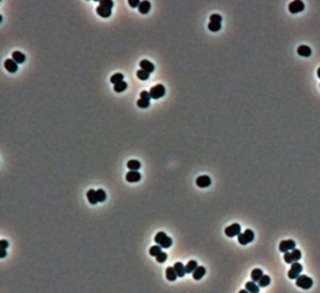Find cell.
<instances>
[{
  "label": "cell",
  "instance_id": "obj_1",
  "mask_svg": "<svg viewBox=\"0 0 320 293\" xmlns=\"http://www.w3.org/2000/svg\"><path fill=\"white\" fill-rule=\"evenodd\" d=\"M238 242H239L241 245H247L250 242L254 240V232L252 231L251 229H245L243 232H240L238 234Z\"/></svg>",
  "mask_w": 320,
  "mask_h": 293
},
{
  "label": "cell",
  "instance_id": "obj_2",
  "mask_svg": "<svg viewBox=\"0 0 320 293\" xmlns=\"http://www.w3.org/2000/svg\"><path fill=\"white\" fill-rule=\"evenodd\" d=\"M296 285L298 286L299 288H301V289L308 290L310 289L313 286V279L306 275H300L296 279Z\"/></svg>",
  "mask_w": 320,
  "mask_h": 293
},
{
  "label": "cell",
  "instance_id": "obj_3",
  "mask_svg": "<svg viewBox=\"0 0 320 293\" xmlns=\"http://www.w3.org/2000/svg\"><path fill=\"white\" fill-rule=\"evenodd\" d=\"M302 270H303L302 264L299 263L298 261L293 262V263H291L290 270H289L288 273H287V275H288V278H290V279H297V278L300 276Z\"/></svg>",
  "mask_w": 320,
  "mask_h": 293
},
{
  "label": "cell",
  "instance_id": "obj_4",
  "mask_svg": "<svg viewBox=\"0 0 320 293\" xmlns=\"http://www.w3.org/2000/svg\"><path fill=\"white\" fill-rule=\"evenodd\" d=\"M150 97L154 99L161 98V97L164 96V94H166V89H164V87L162 84H157L150 90Z\"/></svg>",
  "mask_w": 320,
  "mask_h": 293
},
{
  "label": "cell",
  "instance_id": "obj_5",
  "mask_svg": "<svg viewBox=\"0 0 320 293\" xmlns=\"http://www.w3.org/2000/svg\"><path fill=\"white\" fill-rule=\"evenodd\" d=\"M305 6H304V2L300 1V0H294V1L290 2L288 6V10L290 13L296 14V13H300L304 10Z\"/></svg>",
  "mask_w": 320,
  "mask_h": 293
},
{
  "label": "cell",
  "instance_id": "obj_6",
  "mask_svg": "<svg viewBox=\"0 0 320 293\" xmlns=\"http://www.w3.org/2000/svg\"><path fill=\"white\" fill-rule=\"evenodd\" d=\"M224 232H225V234L228 238H233V237L235 236H238V234L241 232V227L239 224H237V223H235V224H232L229 225L228 227H226L225 230H224Z\"/></svg>",
  "mask_w": 320,
  "mask_h": 293
},
{
  "label": "cell",
  "instance_id": "obj_7",
  "mask_svg": "<svg viewBox=\"0 0 320 293\" xmlns=\"http://www.w3.org/2000/svg\"><path fill=\"white\" fill-rule=\"evenodd\" d=\"M279 248L282 253H286L296 248V242L293 240H283L281 241Z\"/></svg>",
  "mask_w": 320,
  "mask_h": 293
},
{
  "label": "cell",
  "instance_id": "obj_8",
  "mask_svg": "<svg viewBox=\"0 0 320 293\" xmlns=\"http://www.w3.org/2000/svg\"><path fill=\"white\" fill-rule=\"evenodd\" d=\"M195 182H196V185H198L199 188L204 189V188H207L211 185V179H210L209 176H207V175H202V176H200V177L196 178Z\"/></svg>",
  "mask_w": 320,
  "mask_h": 293
},
{
  "label": "cell",
  "instance_id": "obj_9",
  "mask_svg": "<svg viewBox=\"0 0 320 293\" xmlns=\"http://www.w3.org/2000/svg\"><path fill=\"white\" fill-rule=\"evenodd\" d=\"M4 68L9 71V73H16L18 69L17 63L14 61L13 59H6L4 61Z\"/></svg>",
  "mask_w": 320,
  "mask_h": 293
},
{
  "label": "cell",
  "instance_id": "obj_10",
  "mask_svg": "<svg viewBox=\"0 0 320 293\" xmlns=\"http://www.w3.org/2000/svg\"><path fill=\"white\" fill-rule=\"evenodd\" d=\"M126 180L128 182H138L141 180V173L138 171H129L126 174Z\"/></svg>",
  "mask_w": 320,
  "mask_h": 293
},
{
  "label": "cell",
  "instance_id": "obj_11",
  "mask_svg": "<svg viewBox=\"0 0 320 293\" xmlns=\"http://www.w3.org/2000/svg\"><path fill=\"white\" fill-rule=\"evenodd\" d=\"M140 67L141 69H143V71H147V73L152 74L153 71H155V65L152 63V62H150L148 60H142V61L140 62Z\"/></svg>",
  "mask_w": 320,
  "mask_h": 293
},
{
  "label": "cell",
  "instance_id": "obj_12",
  "mask_svg": "<svg viewBox=\"0 0 320 293\" xmlns=\"http://www.w3.org/2000/svg\"><path fill=\"white\" fill-rule=\"evenodd\" d=\"M297 52H298L299 55H301V57H310V55H312V49H310L308 46L306 45H301L298 47V49H297Z\"/></svg>",
  "mask_w": 320,
  "mask_h": 293
},
{
  "label": "cell",
  "instance_id": "obj_13",
  "mask_svg": "<svg viewBox=\"0 0 320 293\" xmlns=\"http://www.w3.org/2000/svg\"><path fill=\"white\" fill-rule=\"evenodd\" d=\"M96 13L98 14L99 16H101V17L107 18L111 15V9H108L103 6H99L96 8Z\"/></svg>",
  "mask_w": 320,
  "mask_h": 293
},
{
  "label": "cell",
  "instance_id": "obj_14",
  "mask_svg": "<svg viewBox=\"0 0 320 293\" xmlns=\"http://www.w3.org/2000/svg\"><path fill=\"white\" fill-rule=\"evenodd\" d=\"M173 268L175 269V272L178 277H184L185 274H186V269H185L184 264H183L182 262H176L173 266Z\"/></svg>",
  "mask_w": 320,
  "mask_h": 293
},
{
  "label": "cell",
  "instance_id": "obj_15",
  "mask_svg": "<svg viewBox=\"0 0 320 293\" xmlns=\"http://www.w3.org/2000/svg\"><path fill=\"white\" fill-rule=\"evenodd\" d=\"M205 273H206V269L204 268V267H198V268L193 271L192 275H193V278L195 280H200L201 278H203Z\"/></svg>",
  "mask_w": 320,
  "mask_h": 293
},
{
  "label": "cell",
  "instance_id": "obj_16",
  "mask_svg": "<svg viewBox=\"0 0 320 293\" xmlns=\"http://www.w3.org/2000/svg\"><path fill=\"white\" fill-rule=\"evenodd\" d=\"M12 59L16 62L17 64H22L26 60V55L24 53H22L20 51H14L12 53Z\"/></svg>",
  "mask_w": 320,
  "mask_h": 293
},
{
  "label": "cell",
  "instance_id": "obj_17",
  "mask_svg": "<svg viewBox=\"0 0 320 293\" xmlns=\"http://www.w3.org/2000/svg\"><path fill=\"white\" fill-rule=\"evenodd\" d=\"M166 279L170 280V281L176 280V278L178 277L177 274H176V272H175V269H174L173 267H169V268L166 269Z\"/></svg>",
  "mask_w": 320,
  "mask_h": 293
},
{
  "label": "cell",
  "instance_id": "obj_18",
  "mask_svg": "<svg viewBox=\"0 0 320 293\" xmlns=\"http://www.w3.org/2000/svg\"><path fill=\"white\" fill-rule=\"evenodd\" d=\"M87 198L88 201H89V203L92 205L97 204V201H98V199H97V194L95 190H89V191L87 192Z\"/></svg>",
  "mask_w": 320,
  "mask_h": 293
},
{
  "label": "cell",
  "instance_id": "obj_19",
  "mask_svg": "<svg viewBox=\"0 0 320 293\" xmlns=\"http://www.w3.org/2000/svg\"><path fill=\"white\" fill-rule=\"evenodd\" d=\"M139 12L141 14H147L150 10V2L148 1H141L140 6H139Z\"/></svg>",
  "mask_w": 320,
  "mask_h": 293
},
{
  "label": "cell",
  "instance_id": "obj_20",
  "mask_svg": "<svg viewBox=\"0 0 320 293\" xmlns=\"http://www.w3.org/2000/svg\"><path fill=\"white\" fill-rule=\"evenodd\" d=\"M245 289L248 290L249 292H254V293H257L259 291V286H257L256 283H255V281H248L247 283H245Z\"/></svg>",
  "mask_w": 320,
  "mask_h": 293
},
{
  "label": "cell",
  "instance_id": "obj_21",
  "mask_svg": "<svg viewBox=\"0 0 320 293\" xmlns=\"http://www.w3.org/2000/svg\"><path fill=\"white\" fill-rule=\"evenodd\" d=\"M263 275H264V273L261 269H254L251 273V278H252V280L255 281V283H258V280L261 279V277Z\"/></svg>",
  "mask_w": 320,
  "mask_h": 293
},
{
  "label": "cell",
  "instance_id": "obj_22",
  "mask_svg": "<svg viewBox=\"0 0 320 293\" xmlns=\"http://www.w3.org/2000/svg\"><path fill=\"white\" fill-rule=\"evenodd\" d=\"M199 267L198 262L195 260H191L189 261L188 263L185 266V269H186V273H193V271Z\"/></svg>",
  "mask_w": 320,
  "mask_h": 293
},
{
  "label": "cell",
  "instance_id": "obj_23",
  "mask_svg": "<svg viewBox=\"0 0 320 293\" xmlns=\"http://www.w3.org/2000/svg\"><path fill=\"white\" fill-rule=\"evenodd\" d=\"M127 167H128L130 171H138L141 167V163L138 160H129L127 162Z\"/></svg>",
  "mask_w": 320,
  "mask_h": 293
},
{
  "label": "cell",
  "instance_id": "obj_24",
  "mask_svg": "<svg viewBox=\"0 0 320 293\" xmlns=\"http://www.w3.org/2000/svg\"><path fill=\"white\" fill-rule=\"evenodd\" d=\"M270 283H271V279L270 277H269V275H263L261 277V279L258 280V286L259 288H265Z\"/></svg>",
  "mask_w": 320,
  "mask_h": 293
},
{
  "label": "cell",
  "instance_id": "obj_25",
  "mask_svg": "<svg viewBox=\"0 0 320 293\" xmlns=\"http://www.w3.org/2000/svg\"><path fill=\"white\" fill-rule=\"evenodd\" d=\"M168 238V236H166V232L163 231H160L158 232V234L155 236V242H156L157 244H159V245H161L162 243H163V241L166 240V239Z\"/></svg>",
  "mask_w": 320,
  "mask_h": 293
},
{
  "label": "cell",
  "instance_id": "obj_26",
  "mask_svg": "<svg viewBox=\"0 0 320 293\" xmlns=\"http://www.w3.org/2000/svg\"><path fill=\"white\" fill-rule=\"evenodd\" d=\"M123 79H124V76H123V74L117 73V74H114V75L111 77L110 81L113 83V84H117V83H120V82H122V81H124Z\"/></svg>",
  "mask_w": 320,
  "mask_h": 293
},
{
  "label": "cell",
  "instance_id": "obj_27",
  "mask_svg": "<svg viewBox=\"0 0 320 293\" xmlns=\"http://www.w3.org/2000/svg\"><path fill=\"white\" fill-rule=\"evenodd\" d=\"M113 89H114V91L117 93H122L127 89V83L125 82V81H122V82L114 84V87H113Z\"/></svg>",
  "mask_w": 320,
  "mask_h": 293
},
{
  "label": "cell",
  "instance_id": "obj_28",
  "mask_svg": "<svg viewBox=\"0 0 320 293\" xmlns=\"http://www.w3.org/2000/svg\"><path fill=\"white\" fill-rule=\"evenodd\" d=\"M150 73L143 71V69H140V71H137V77H138L139 79H141V80H143V81L147 80V79L150 78Z\"/></svg>",
  "mask_w": 320,
  "mask_h": 293
},
{
  "label": "cell",
  "instance_id": "obj_29",
  "mask_svg": "<svg viewBox=\"0 0 320 293\" xmlns=\"http://www.w3.org/2000/svg\"><path fill=\"white\" fill-rule=\"evenodd\" d=\"M161 248H162V247L159 245V244L152 246V247L150 248V256H154V257H156V256L158 255L159 253H161Z\"/></svg>",
  "mask_w": 320,
  "mask_h": 293
},
{
  "label": "cell",
  "instance_id": "obj_30",
  "mask_svg": "<svg viewBox=\"0 0 320 293\" xmlns=\"http://www.w3.org/2000/svg\"><path fill=\"white\" fill-rule=\"evenodd\" d=\"M96 194H97V199H98L99 203H103V201H106L107 194H106V192L104 191L103 189H98V190H97V191H96Z\"/></svg>",
  "mask_w": 320,
  "mask_h": 293
},
{
  "label": "cell",
  "instance_id": "obj_31",
  "mask_svg": "<svg viewBox=\"0 0 320 293\" xmlns=\"http://www.w3.org/2000/svg\"><path fill=\"white\" fill-rule=\"evenodd\" d=\"M208 29H209L210 31H212V32H218L220 29H221V24H219V22H210L209 24H208Z\"/></svg>",
  "mask_w": 320,
  "mask_h": 293
},
{
  "label": "cell",
  "instance_id": "obj_32",
  "mask_svg": "<svg viewBox=\"0 0 320 293\" xmlns=\"http://www.w3.org/2000/svg\"><path fill=\"white\" fill-rule=\"evenodd\" d=\"M150 104V100H145V99H142V98H140L138 101H137V106H138L139 108H142V109L148 108Z\"/></svg>",
  "mask_w": 320,
  "mask_h": 293
},
{
  "label": "cell",
  "instance_id": "obj_33",
  "mask_svg": "<svg viewBox=\"0 0 320 293\" xmlns=\"http://www.w3.org/2000/svg\"><path fill=\"white\" fill-rule=\"evenodd\" d=\"M291 256H293V261H299V260L301 259V252L299 250H297V248H293V250H291Z\"/></svg>",
  "mask_w": 320,
  "mask_h": 293
},
{
  "label": "cell",
  "instance_id": "obj_34",
  "mask_svg": "<svg viewBox=\"0 0 320 293\" xmlns=\"http://www.w3.org/2000/svg\"><path fill=\"white\" fill-rule=\"evenodd\" d=\"M166 258H168V255H166V253L161 252V253H159V254L156 256V261L159 262V263H162V262L166 261Z\"/></svg>",
  "mask_w": 320,
  "mask_h": 293
},
{
  "label": "cell",
  "instance_id": "obj_35",
  "mask_svg": "<svg viewBox=\"0 0 320 293\" xmlns=\"http://www.w3.org/2000/svg\"><path fill=\"white\" fill-rule=\"evenodd\" d=\"M99 6H106V8L108 9H112L113 1H111V0H101V1H99Z\"/></svg>",
  "mask_w": 320,
  "mask_h": 293
},
{
  "label": "cell",
  "instance_id": "obj_36",
  "mask_svg": "<svg viewBox=\"0 0 320 293\" xmlns=\"http://www.w3.org/2000/svg\"><path fill=\"white\" fill-rule=\"evenodd\" d=\"M284 261L286 262V263H289V264H291L293 262H294L293 259V256H291V253H289V252L284 253Z\"/></svg>",
  "mask_w": 320,
  "mask_h": 293
},
{
  "label": "cell",
  "instance_id": "obj_37",
  "mask_svg": "<svg viewBox=\"0 0 320 293\" xmlns=\"http://www.w3.org/2000/svg\"><path fill=\"white\" fill-rule=\"evenodd\" d=\"M210 22H219V24H221V22H222L221 15H219V14H212V15L210 16Z\"/></svg>",
  "mask_w": 320,
  "mask_h": 293
},
{
  "label": "cell",
  "instance_id": "obj_38",
  "mask_svg": "<svg viewBox=\"0 0 320 293\" xmlns=\"http://www.w3.org/2000/svg\"><path fill=\"white\" fill-rule=\"evenodd\" d=\"M140 98L145 99V100H150L152 97H150V92H147V91H143V92H141V94H140Z\"/></svg>",
  "mask_w": 320,
  "mask_h": 293
},
{
  "label": "cell",
  "instance_id": "obj_39",
  "mask_svg": "<svg viewBox=\"0 0 320 293\" xmlns=\"http://www.w3.org/2000/svg\"><path fill=\"white\" fill-rule=\"evenodd\" d=\"M140 3H141L140 0H129L128 1V4L131 6V8H139Z\"/></svg>",
  "mask_w": 320,
  "mask_h": 293
},
{
  "label": "cell",
  "instance_id": "obj_40",
  "mask_svg": "<svg viewBox=\"0 0 320 293\" xmlns=\"http://www.w3.org/2000/svg\"><path fill=\"white\" fill-rule=\"evenodd\" d=\"M9 243L6 240H1L0 241V250H6V247H8Z\"/></svg>",
  "mask_w": 320,
  "mask_h": 293
},
{
  "label": "cell",
  "instance_id": "obj_41",
  "mask_svg": "<svg viewBox=\"0 0 320 293\" xmlns=\"http://www.w3.org/2000/svg\"><path fill=\"white\" fill-rule=\"evenodd\" d=\"M1 250V254H0V258H1V259H3V258L6 256V250Z\"/></svg>",
  "mask_w": 320,
  "mask_h": 293
},
{
  "label": "cell",
  "instance_id": "obj_42",
  "mask_svg": "<svg viewBox=\"0 0 320 293\" xmlns=\"http://www.w3.org/2000/svg\"><path fill=\"white\" fill-rule=\"evenodd\" d=\"M317 76H318V78L320 79V67L318 68V71H317Z\"/></svg>",
  "mask_w": 320,
  "mask_h": 293
}]
</instances>
